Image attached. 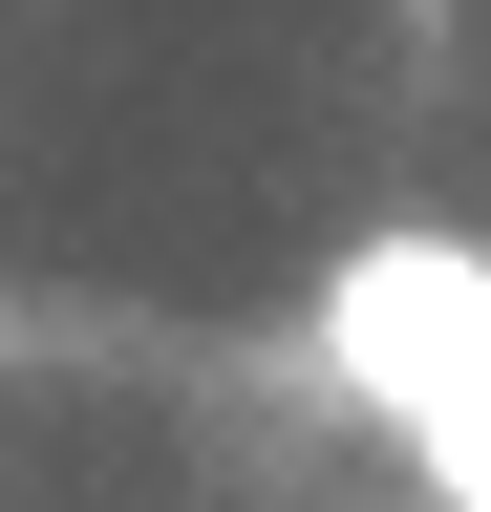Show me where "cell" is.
Instances as JSON below:
<instances>
[{"mask_svg":"<svg viewBox=\"0 0 491 512\" xmlns=\"http://www.w3.org/2000/svg\"><path fill=\"white\" fill-rule=\"evenodd\" d=\"M385 448H406V470H427V512H491V320H470V342H449V384H427V406H406Z\"/></svg>","mask_w":491,"mask_h":512,"instance_id":"cell-2","label":"cell"},{"mask_svg":"<svg viewBox=\"0 0 491 512\" xmlns=\"http://www.w3.org/2000/svg\"><path fill=\"white\" fill-rule=\"evenodd\" d=\"M470 320H491V235H363L342 278H321V384H342L363 427H406Z\"/></svg>","mask_w":491,"mask_h":512,"instance_id":"cell-1","label":"cell"}]
</instances>
